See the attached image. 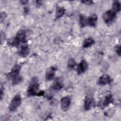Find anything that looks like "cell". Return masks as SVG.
<instances>
[{"instance_id": "obj_16", "label": "cell", "mask_w": 121, "mask_h": 121, "mask_svg": "<svg viewBox=\"0 0 121 121\" xmlns=\"http://www.w3.org/2000/svg\"><path fill=\"white\" fill-rule=\"evenodd\" d=\"M63 86V85L62 82L59 80H56L52 85V88L54 90H60Z\"/></svg>"}, {"instance_id": "obj_13", "label": "cell", "mask_w": 121, "mask_h": 121, "mask_svg": "<svg viewBox=\"0 0 121 121\" xmlns=\"http://www.w3.org/2000/svg\"><path fill=\"white\" fill-rule=\"evenodd\" d=\"M65 9L63 7L58 6L56 8V13H55V18L58 19L61 17L65 14Z\"/></svg>"}, {"instance_id": "obj_5", "label": "cell", "mask_w": 121, "mask_h": 121, "mask_svg": "<svg viewBox=\"0 0 121 121\" xmlns=\"http://www.w3.org/2000/svg\"><path fill=\"white\" fill-rule=\"evenodd\" d=\"M57 68L54 66L50 67L47 69L45 73V79L47 81L52 80L55 77Z\"/></svg>"}, {"instance_id": "obj_23", "label": "cell", "mask_w": 121, "mask_h": 121, "mask_svg": "<svg viewBox=\"0 0 121 121\" xmlns=\"http://www.w3.org/2000/svg\"><path fill=\"white\" fill-rule=\"evenodd\" d=\"M81 2L86 5H91L93 3V1H92V0H82V1H81Z\"/></svg>"}, {"instance_id": "obj_24", "label": "cell", "mask_w": 121, "mask_h": 121, "mask_svg": "<svg viewBox=\"0 0 121 121\" xmlns=\"http://www.w3.org/2000/svg\"><path fill=\"white\" fill-rule=\"evenodd\" d=\"M5 34L4 32L2 31L0 32V40H1V43L2 44V42L4 41V39L5 38Z\"/></svg>"}, {"instance_id": "obj_4", "label": "cell", "mask_w": 121, "mask_h": 121, "mask_svg": "<svg viewBox=\"0 0 121 121\" xmlns=\"http://www.w3.org/2000/svg\"><path fill=\"white\" fill-rule=\"evenodd\" d=\"M22 99L19 94H17L13 98L9 104V110L11 112H15L21 104Z\"/></svg>"}, {"instance_id": "obj_22", "label": "cell", "mask_w": 121, "mask_h": 121, "mask_svg": "<svg viewBox=\"0 0 121 121\" xmlns=\"http://www.w3.org/2000/svg\"><path fill=\"white\" fill-rule=\"evenodd\" d=\"M115 51H116V52L117 54L119 56H120L121 55V46H120V45L117 46L116 47Z\"/></svg>"}, {"instance_id": "obj_6", "label": "cell", "mask_w": 121, "mask_h": 121, "mask_svg": "<svg viewBox=\"0 0 121 121\" xmlns=\"http://www.w3.org/2000/svg\"><path fill=\"white\" fill-rule=\"evenodd\" d=\"M112 81V78L109 75L104 74L102 75L98 79L97 84L101 86H104L110 84Z\"/></svg>"}, {"instance_id": "obj_12", "label": "cell", "mask_w": 121, "mask_h": 121, "mask_svg": "<svg viewBox=\"0 0 121 121\" xmlns=\"http://www.w3.org/2000/svg\"><path fill=\"white\" fill-rule=\"evenodd\" d=\"M97 21V17L96 15L94 14L87 17V26L95 27L96 26Z\"/></svg>"}, {"instance_id": "obj_17", "label": "cell", "mask_w": 121, "mask_h": 121, "mask_svg": "<svg viewBox=\"0 0 121 121\" xmlns=\"http://www.w3.org/2000/svg\"><path fill=\"white\" fill-rule=\"evenodd\" d=\"M112 10L115 11L116 13L118 12H120L121 9V6L120 2L118 0L113 1L112 5Z\"/></svg>"}, {"instance_id": "obj_8", "label": "cell", "mask_w": 121, "mask_h": 121, "mask_svg": "<svg viewBox=\"0 0 121 121\" xmlns=\"http://www.w3.org/2000/svg\"><path fill=\"white\" fill-rule=\"evenodd\" d=\"M88 68V64L85 60H82L78 64L77 67V73L78 75H81L85 73Z\"/></svg>"}, {"instance_id": "obj_19", "label": "cell", "mask_w": 121, "mask_h": 121, "mask_svg": "<svg viewBox=\"0 0 121 121\" xmlns=\"http://www.w3.org/2000/svg\"><path fill=\"white\" fill-rule=\"evenodd\" d=\"M11 79H12V84L13 85L18 84L20 83L23 80L22 78L19 75Z\"/></svg>"}, {"instance_id": "obj_18", "label": "cell", "mask_w": 121, "mask_h": 121, "mask_svg": "<svg viewBox=\"0 0 121 121\" xmlns=\"http://www.w3.org/2000/svg\"><path fill=\"white\" fill-rule=\"evenodd\" d=\"M79 23L80 26L83 27L87 26V17L82 15L79 16Z\"/></svg>"}, {"instance_id": "obj_20", "label": "cell", "mask_w": 121, "mask_h": 121, "mask_svg": "<svg viewBox=\"0 0 121 121\" xmlns=\"http://www.w3.org/2000/svg\"><path fill=\"white\" fill-rule=\"evenodd\" d=\"M76 62L75 61V60L73 58H70L69 60L68 61V67L69 69H73L75 66H76Z\"/></svg>"}, {"instance_id": "obj_3", "label": "cell", "mask_w": 121, "mask_h": 121, "mask_svg": "<svg viewBox=\"0 0 121 121\" xmlns=\"http://www.w3.org/2000/svg\"><path fill=\"white\" fill-rule=\"evenodd\" d=\"M116 12L112 9H110L105 11L103 15V18L106 24L110 25L113 23L116 17Z\"/></svg>"}, {"instance_id": "obj_15", "label": "cell", "mask_w": 121, "mask_h": 121, "mask_svg": "<svg viewBox=\"0 0 121 121\" xmlns=\"http://www.w3.org/2000/svg\"><path fill=\"white\" fill-rule=\"evenodd\" d=\"M94 40L91 37L86 38L84 40L83 43V47L84 48H86L90 47L95 43Z\"/></svg>"}, {"instance_id": "obj_21", "label": "cell", "mask_w": 121, "mask_h": 121, "mask_svg": "<svg viewBox=\"0 0 121 121\" xmlns=\"http://www.w3.org/2000/svg\"><path fill=\"white\" fill-rule=\"evenodd\" d=\"M7 17V14L3 12H1L0 14V23H2L4 20L5 19V18Z\"/></svg>"}, {"instance_id": "obj_1", "label": "cell", "mask_w": 121, "mask_h": 121, "mask_svg": "<svg viewBox=\"0 0 121 121\" xmlns=\"http://www.w3.org/2000/svg\"><path fill=\"white\" fill-rule=\"evenodd\" d=\"M26 31L24 30H21L18 31L16 36L11 41H9L8 43L10 45L17 47L20 43H26Z\"/></svg>"}, {"instance_id": "obj_7", "label": "cell", "mask_w": 121, "mask_h": 121, "mask_svg": "<svg viewBox=\"0 0 121 121\" xmlns=\"http://www.w3.org/2000/svg\"><path fill=\"white\" fill-rule=\"evenodd\" d=\"M70 104L71 100L69 96L63 97L60 100L61 108L63 111H66L68 110Z\"/></svg>"}, {"instance_id": "obj_9", "label": "cell", "mask_w": 121, "mask_h": 121, "mask_svg": "<svg viewBox=\"0 0 121 121\" xmlns=\"http://www.w3.org/2000/svg\"><path fill=\"white\" fill-rule=\"evenodd\" d=\"M29 53V48L28 46L25 43L21 45L20 47L18 54L22 57H26Z\"/></svg>"}, {"instance_id": "obj_10", "label": "cell", "mask_w": 121, "mask_h": 121, "mask_svg": "<svg viewBox=\"0 0 121 121\" xmlns=\"http://www.w3.org/2000/svg\"><path fill=\"white\" fill-rule=\"evenodd\" d=\"M20 69L21 66L20 65L17 64L15 65L12 68L11 71L8 74V77H9L11 78H13L19 75Z\"/></svg>"}, {"instance_id": "obj_14", "label": "cell", "mask_w": 121, "mask_h": 121, "mask_svg": "<svg viewBox=\"0 0 121 121\" xmlns=\"http://www.w3.org/2000/svg\"><path fill=\"white\" fill-rule=\"evenodd\" d=\"M113 101L112 95L111 94H108L105 96L102 105L104 107L108 106L110 104L112 103Z\"/></svg>"}, {"instance_id": "obj_11", "label": "cell", "mask_w": 121, "mask_h": 121, "mask_svg": "<svg viewBox=\"0 0 121 121\" xmlns=\"http://www.w3.org/2000/svg\"><path fill=\"white\" fill-rule=\"evenodd\" d=\"M93 103V98L89 95H86L85 97L84 104V108L85 111L89 110Z\"/></svg>"}, {"instance_id": "obj_26", "label": "cell", "mask_w": 121, "mask_h": 121, "mask_svg": "<svg viewBox=\"0 0 121 121\" xmlns=\"http://www.w3.org/2000/svg\"><path fill=\"white\" fill-rule=\"evenodd\" d=\"M20 2H21V4H26L28 2V1L27 0H21V1H20Z\"/></svg>"}, {"instance_id": "obj_2", "label": "cell", "mask_w": 121, "mask_h": 121, "mask_svg": "<svg viewBox=\"0 0 121 121\" xmlns=\"http://www.w3.org/2000/svg\"><path fill=\"white\" fill-rule=\"evenodd\" d=\"M39 84L38 78L36 77H34L31 80L27 91L28 96H35L38 95L37 91L39 90Z\"/></svg>"}, {"instance_id": "obj_25", "label": "cell", "mask_w": 121, "mask_h": 121, "mask_svg": "<svg viewBox=\"0 0 121 121\" xmlns=\"http://www.w3.org/2000/svg\"><path fill=\"white\" fill-rule=\"evenodd\" d=\"M3 86H2V85H1V87H0V99H1V101L2 100V97H3V95H4V89L2 87Z\"/></svg>"}]
</instances>
